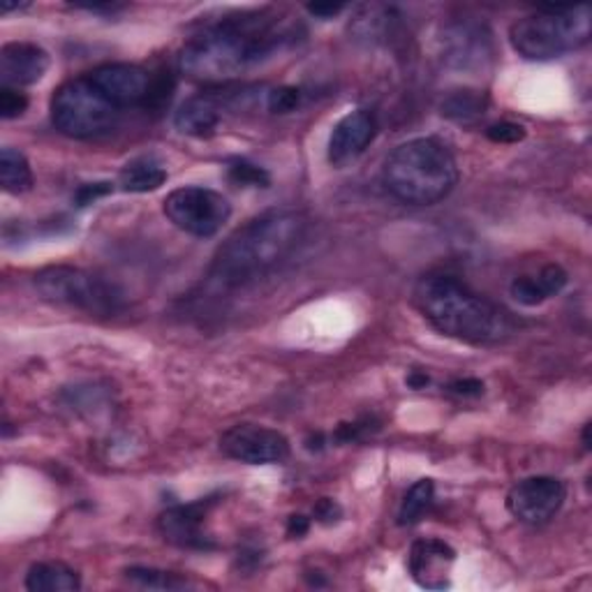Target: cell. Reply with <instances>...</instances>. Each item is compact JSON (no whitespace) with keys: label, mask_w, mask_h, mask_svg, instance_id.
<instances>
[{"label":"cell","mask_w":592,"mask_h":592,"mask_svg":"<svg viewBox=\"0 0 592 592\" xmlns=\"http://www.w3.org/2000/svg\"><path fill=\"white\" fill-rule=\"evenodd\" d=\"M266 105H269V109L274 114H289L302 105V91L294 86L276 88V91L269 93V100H266Z\"/></svg>","instance_id":"obj_27"},{"label":"cell","mask_w":592,"mask_h":592,"mask_svg":"<svg viewBox=\"0 0 592 592\" xmlns=\"http://www.w3.org/2000/svg\"><path fill=\"white\" fill-rule=\"evenodd\" d=\"M33 285L45 302L91 315H116L126 308L121 287L79 266H47L36 274Z\"/></svg>","instance_id":"obj_6"},{"label":"cell","mask_w":592,"mask_h":592,"mask_svg":"<svg viewBox=\"0 0 592 592\" xmlns=\"http://www.w3.org/2000/svg\"><path fill=\"white\" fill-rule=\"evenodd\" d=\"M450 394L461 396V398H477L484 394V382L475 379V377H463V379H454L450 384Z\"/></svg>","instance_id":"obj_30"},{"label":"cell","mask_w":592,"mask_h":592,"mask_svg":"<svg viewBox=\"0 0 592 592\" xmlns=\"http://www.w3.org/2000/svg\"><path fill=\"white\" fill-rule=\"evenodd\" d=\"M167 181L165 165L154 156H141L130 162L118 174V186L126 193H154Z\"/></svg>","instance_id":"obj_20"},{"label":"cell","mask_w":592,"mask_h":592,"mask_svg":"<svg viewBox=\"0 0 592 592\" xmlns=\"http://www.w3.org/2000/svg\"><path fill=\"white\" fill-rule=\"evenodd\" d=\"M568 500V486L555 477H527L507 493V510L527 525L549 523Z\"/></svg>","instance_id":"obj_10"},{"label":"cell","mask_w":592,"mask_h":592,"mask_svg":"<svg viewBox=\"0 0 592 592\" xmlns=\"http://www.w3.org/2000/svg\"><path fill=\"white\" fill-rule=\"evenodd\" d=\"M308 218L296 209H272L236 229L218 248L209 283L218 289H239L274 274L302 246Z\"/></svg>","instance_id":"obj_2"},{"label":"cell","mask_w":592,"mask_h":592,"mask_svg":"<svg viewBox=\"0 0 592 592\" xmlns=\"http://www.w3.org/2000/svg\"><path fill=\"white\" fill-rule=\"evenodd\" d=\"M162 211L167 220L181 231L197 236V239H211L227 225L231 204L225 195L211 188L184 186L165 197Z\"/></svg>","instance_id":"obj_8"},{"label":"cell","mask_w":592,"mask_h":592,"mask_svg":"<svg viewBox=\"0 0 592 592\" xmlns=\"http://www.w3.org/2000/svg\"><path fill=\"white\" fill-rule=\"evenodd\" d=\"M447 45V58L454 68H484L491 58V40L484 36L480 26H456L444 38Z\"/></svg>","instance_id":"obj_18"},{"label":"cell","mask_w":592,"mask_h":592,"mask_svg":"<svg viewBox=\"0 0 592 592\" xmlns=\"http://www.w3.org/2000/svg\"><path fill=\"white\" fill-rule=\"evenodd\" d=\"M26 588L31 592H77L81 576L66 562H36L26 574Z\"/></svg>","instance_id":"obj_19"},{"label":"cell","mask_w":592,"mask_h":592,"mask_svg":"<svg viewBox=\"0 0 592 592\" xmlns=\"http://www.w3.org/2000/svg\"><path fill=\"white\" fill-rule=\"evenodd\" d=\"M0 186L10 195H23L33 188V169L26 156L12 146L0 151Z\"/></svg>","instance_id":"obj_21"},{"label":"cell","mask_w":592,"mask_h":592,"mask_svg":"<svg viewBox=\"0 0 592 592\" xmlns=\"http://www.w3.org/2000/svg\"><path fill=\"white\" fill-rule=\"evenodd\" d=\"M590 33V6L542 8L510 26V42L525 61H553L588 45Z\"/></svg>","instance_id":"obj_5"},{"label":"cell","mask_w":592,"mask_h":592,"mask_svg":"<svg viewBox=\"0 0 592 592\" xmlns=\"http://www.w3.org/2000/svg\"><path fill=\"white\" fill-rule=\"evenodd\" d=\"M428 382H431V377H428L426 373H422V371H412V373L407 375V384H410L412 389H424Z\"/></svg>","instance_id":"obj_35"},{"label":"cell","mask_w":592,"mask_h":592,"mask_svg":"<svg viewBox=\"0 0 592 592\" xmlns=\"http://www.w3.org/2000/svg\"><path fill=\"white\" fill-rule=\"evenodd\" d=\"M375 137H377L375 116L366 109L349 111L341 118V121L332 130L327 158L338 169L347 167L349 162H354L366 151Z\"/></svg>","instance_id":"obj_13"},{"label":"cell","mask_w":592,"mask_h":592,"mask_svg":"<svg viewBox=\"0 0 592 592\" xmlns=\"http://www.w3.org/2000/svg\"><path fill=\"white\" fill-rule=\"evenodd\" d=\"M227 174H229L231 184L244 186V188H266L272 184L269 174L248 160H231L227 167Z\"/></svg>","instance_id":"obj_25"},{"label":"cell","mask_w":592,"mask_h":592,"mask_svg":"<svg viewBox=\"0 0 592 592\" xmlns=\"http://www.w3.org/2000/svg\"><path fill=\"white\" fill-rule=\"evenodd\" d=\"M223 124V107L211 96L188 98L174 116V126L179 132L197 139H209L218 132Z\"/></svg>","instance_id":"obj_16"},{"label":"cell","mask_w":592,"mask_h":592,"mask_svg":"<svg viewBox=\"0 0 592 592\" xmlns=\"http://www.w3.org/2000/svg\"><path fill=\"white\" fill-rule=\"evenodd\" d=\"M433 497H435L433 480H420L417 484H414L405 493L401 507H398V525L407 527V525L420 523L426 516V512L431 510Z\"/></svg>","instance_id":"obj_23"},{"label":"cell","mask_w":592,"mask_h":592,"mask_svg":"<svg viewBox=\"0 0 592 592\" xmlns=\"http://www.w3.org/2000/svg\"><path fill=\"white\" fill-rule=\"evenodd\" d=\"M214 502H216L214 497H204L190 502V505H176L162 512L158 519L160 535L179 549H190V551L214 549V540L209 532H206V516H209Z\"/></svg>","instance_id":"obj_12"},{"label":"cell","mask_w":592,"mask_h":592,"mask_svg":"<svg viewBox=\"0 0 592 592\" xmlns=\"http://www.w3.org/2000/svg\"><path fill=\"white\" fill-rule=\"evenodd\" d=\"M292 38L294 26L278 12H244L204 28L190 38L179 53V68L195 81H229L264 63Z\"/></svg>","instance_id":"obj_1"},{"label":"cell","mask_w":592,"mask_h":592,"mask_svg":"<svg viewBox=\"0 0 592 592\" xmlns=\"http://www.w3.org/2000/svg\"><path fill=\"white\" fill-rule=\"evenodd\" d=\"M49 53L36 42H8L0 49V79L8 88L38 83L49 70Z\"/></svg>","instance_id":"obj_15"},{"label":"cell","mask_w":592,"mask_h":592,"mask_svg":"<svg viewBox=\"0 0 592 592\" xmlns=\"http://www.w3.org/2000/svg\"><path fill=\"white\" fill-rule=\"evenodd\" d=\"M315 519L319 521V523H336L338 519H341V514H343V510H341V505H338V502L336 500H332V497H322L319 502H317V505H315Z\"/></svg>","instance_id":"obj_31"},{"label":"cell","mask_w":592,"mask_h":592,"mask_svg":"<svg viewBox=\"0 0 592 592\" xmlns=\"http://www.w3.org/2000/svg\"><path fill=\"white\" fill-rule=\"evenodd\" d=\"M26 109H28V98L26 93L19 91V88H8V86L0 88V116H3L6 121L19 118Z\"/></svg>","instance_id":"obj_26"},{"label":"cell","mask_w":592,"mask_h":592,"mask_svg":"<svg viewBox=\"0 0 592 592\" xmlns=\"http://www.w3.org/2000/svg\"><path fill=\"white\" fill-rule=\"evenodd\" d=\"M456 560V551L442 540L428 537L414 542L407 555V570L412 579L426 590L450 588V570Z\"/></svg>","instance_id":"obj_14"},{"label":"cell","mask_w":592,"mask_h":592,"mask_svg":"<svg viewBox=\"0 0 592 592\" xmlns=\"http://www.w3.org/2000/svg\"><path fill=\"white\" fill-rule=\"evenodd\" d=\"M486 137L495 144H516L525 137V128L512 121H500L486 130Z\"/></svg>","instance_id":"obj_28"},{"label":"cell","mask_w":592,"mask_h":592,"mask_svg":"<svg viewBox=\"0 0 592 592\" xmlns=\"http://www.w3.org/2000/svg\"><path fill=\"white\" fill-rule=\"evenodd\" d=\"M220 452L239 463L272 465L289 458V440L269 426L236 424L220 435Z\"/></svg>","instance_id":"obj_9"},{"label":"cell","mask_w":592,"mask_h":592,"mask_svg":"<svg viewBox=\"0 0 592 592\" xmlns=\"http://www.w3.org/2000/svg\"><path fill=\"white\" fill-rule=\"evenodd\" d=\"M109 193H111V184H86V186H81L77 190V197L75 199H77L79 206H86V204H91L98 197H105Z\"/></svg>","instance_id":"obj_32"},{"label":"cell","mask_w":592,"mask_h":592,"mask_svg":"<svg viewBox=\"0 0 592 592\" xmlns=\"http://www.w3.org/2000/svg\"><path fill=\"white\" fill-rule=\"evenodd\" d=\"M126 576L132 583H137L141 588H151V590H181V588H188V581L181 579L179 574L154 570V568H130V570H126Z\"/></svg>","instance_id":"obj_24"},{"label":"cell","mask_w":592,"mask_h":592,"mask_svg":"<svg viewBox=\"0 0 592 592\" xmlns=\"http://www.w3.org/2000/svg\"><path fill=\"white\" fill-rule=\"evenodd\" d=\"M486 96L480 91H454L442 102V116L452 118L456 124H475L486 114Z\"/></svg>","instance_id":"obj_22"},{"label":"cell","mask_w":592,"mask_h":592,"mask_svg":"<svg viewBox=\"0 0 592 592\" xmlns=\"http://www.w3.org/2000/svg\"><path fill=\"white\" fill-rule=\"evenodd\" d=\"M568 280L570 276L560 264H546L544 269H540L537 274H525V276L514 278L510 292L514 296V302L532 308V306L549 302L551 296L560 294L562 289H565Z\"/></svg>","instance_id":"obj_17"},{"label":"cell","mask_w":592,"mask_h":592,"mask_svg":"<svg viewBox=\"0 0 592 592\" xmlns=\"http://www.w3.org/2000/svg\"><path fill=\"white\" fill-rule=\"evenodd\" d=\"M28 8V3H3V6H0V12H3V14H8V12H19V10H26Z\"/></svg>","instance_id":"obj_36"},{"label":"cell","mask_w":592,"mask_h":592,"mask_svg":"<svg viewBox=\"0 0 592 592\" xmlns=\"http://www.w3.org/2000/svg\"><path fill=\"white\" fill-rule=\"evenodd\" d=\"M121 118L111 100H107L86 75L58 86L51 98V124L70 139H98L109 135Z\"/></svg>","instance_id":"obj_7"},{"label":"cell","mask_w":592,"mask_h":592,"mask_svg":"<svg viewBox=\"0 0 592 592\" xmlns=\"http://www.w3.org/2000/svg\"><path fill=\"white\" fill-rule=\"evenodd\" d=\"M412 302L440 334L461 343L497 345L516 334V322L505 308L447 274L420 278Z\"/></svg>","instance_id":"obj_3"},{"label":"cell","mask_w":592,"mask_h":592,"mask_svg":"<svg viewBox=\"0 0 592 592\" xmlns=\"http://www.w3.org/2000/svg\"><path fill=\"white\" fill-rule=\"evenodd\" d=\"M371 424H373L371 420L352 422V424H341L338 431H336V435H334V440H338V442H357L364 435H368V433L375 431V428H371Z\"/></svg>","instance_id":"obj_29"},{"label":"cell","mask_w":592,"mask_h":592,"mask_svg":"<svg viewBox=\"0 0 592 592\" xmlns=\"http://www.w3.org/2000/svg\"><path fill=\"white\" fill-rule=\"evenodd\" d=\"M306 10H308L313 17H319V19H332V17L341 14V12L345 10V6H334V3L324 6V3H317V6H308Z\"/></svg>","instance_id":"obj_34"},{"label":"cell","mask_w":592,"mask_h":592,"mask_svg":"<svg viewBox=\"0 0 592 592\" xmlns=\"http://www.w3.org/2000/svg\"><path fill=\"white\" fill-rule=\"evenodd\" d=\"M384 188L403 204L433 206L458 184V165L447 144L435 137L396 146L382 169Z\"/></svg>","instance_id":"obj_4"},{"label":"cell","mask_w":592,"mask_h":592,"mask_svg":"<svg viewBox=\"0 0 592 592\" xmlns=\"http://www.w3.org/2000/svg\"><path fill=\"white\" fill-rule=\"evenodd\" d=\"M308 530H310V519H306V516H302V514L289 516V521H287V535H289L292 540L304 537Z\"/></svg>","instance_id":"obj_33"},{"label":"cell","mask_w":592,"mask_h":592,"mask_svg":"<svg viewBox=\"0 0 592 592\" xmlns=\"http://www.w3.org/2000/svg\"><path fill=\"white\" fill-rule=\"evenodd\" d=\"M98 91L118 109L148 105L154 96V81L144 68L132 63H105L86 75Z\"/></svg>","instance_id":"obj_11"}]
</instances>
